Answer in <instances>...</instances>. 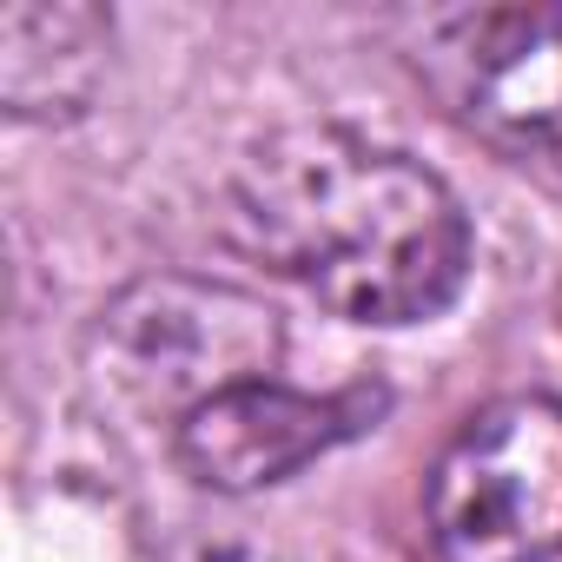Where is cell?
Returning a JSON list of instances; mask_svg holds the SVG:
<instances>
[{
    "mask_svg": "<svg viewBox=\"0 0 562 562\" xmlns=\"http://www.w3.org/2000/svg\"><path fill=\"white\" fill-rule=\"evenodd\" d=\"M225 232L351 325L437 318L470 278L457 192L345 126H292L251 146L225 186Z\"/></svg>",
    "mask_w": 562,
    "mask_h": 562,
    "instance_id": "cell-1",
    "label": "cell"
},
{
    "mask_svg": "<svg viewBox=\"0 0 562 562\" xmlns=\"http://www.w3.org/2000/svg\"><path fill=\"white\" fill-rule=\"evenodd\" d=\"M100 378L120 404L166 417L172 430L205 411L225 391L265 384L278 351H285V325L278 312L238 285H212V278H139L126 285L93 331Z\"/></svg>",
    "mask_w": 562,
    "mask_h": 562,
    "instance_id": "cell-2",
    "label": "cell"
},
{
    "mask_svg": "<svg viewBox=\"0 0 562 562\" xmlns=\"http://www.w3.org/2000/svg\"><path fill=\"white\" fill-rule=\"evenodd\" d=\"M443 562H562V404L503 397L476 411L430 470Z\"/></svg>",
    "mask_w": 562,
    "mask_h": 562,
    "instance_id": "cell-3",
    "label": "cell"
},
{
    "mask_svg": "<svg viewBox=\"0 0 562 562\" xmlns=\"http://www.w3.org/2000/svg\"><path fill=\"white\" fill-rule=\"evenodd\" d=\"M437 106L509 159L562 153V8H450L411 34Z\"/></svg>",
    "mask_w": 562,
    "mask_h": 562,
    "instance_id": "cell-4",
    "label": "cell"
},
{
    "mask_svg": "<svg viewBox=\"0 0 562 562\" xmlns=\"http://www.w3.org/2000/svg\"><path fill=\"white\" fill-rule=\"evenodd\" d=\"M384 411V391H292V384H245L212 397L205 411H192L172 430L179 463L192 470V483L245 496L265 483H285L292 470L318 463L325 450H338L345 437H358L371 417Z\"/></svg>",
    "mask_w": 562,
    "mask_h": 562,
    "instance_id": "cell-5",
    "label": "cell"
},
{
    "mask_svg": "<svg viewBox=\"0 0 562 562\" xmlns=\"http://www.w3.org/2000/svg\"><path fill=\"white\" fill-rule=\"evenodd\" d=\"M113 21L80 0H8L0 8V106L14 120L87 113L106 74Z\"/></svg>",
    "mask_w": 562,
    "mask_h": 562,
    "instance_id": "cell-6",
    "label": "cell"
}]
</instances>
